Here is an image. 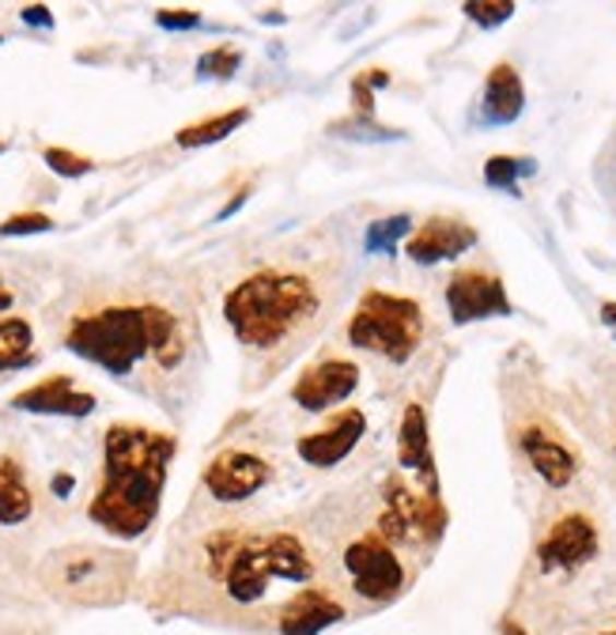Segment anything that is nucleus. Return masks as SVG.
Returning a JSON list of instances; mask_svg holds the SVG:
<instances>
[{
	"instance_id": "9",
	"label": "nucleus",
	"mask_w": 616,
	"mask_h": 635,
	"mask_svg": "<svg viewBox=\"0 0 616 635\" xmlns=\"http://www.w3.org/2000/svg\"><path fill=\"white\" fill-rule=\"evenodd\" d=\"M602 549V533H597V522L587 515V510H564L553 526L545 530V538L537 541V564L545 575L553 572H579Z\"/></svg>"
},
{
	"instance_id": "12",
	"label": "nucleus",
	"mask_w": 616,
	"mask_h": 635,
	"mask_svg": "<svg viewBox=\"0 0 616 635\" xmlns=\"http://www.w3.org/2000/svg\"><path fill=\"white\" fill-rule=\"evenodd\" d=\"M447 310L454 326H470V321L484 318H507L511 315L507 284L491 269H458L447 280Z\"/></svg>"
},
{
	"instance_id": "16",
	"label": "nucleus",
	"mask_w": 616,
	"mask_h": 635,
	"mask_svg": "<svg viewBox=\"0 0 616 635\" xmlns=\"http://www.w3.org/2000/svg\"><path fill=\"white\" fill-rule=\"evenodd\" d=\"M398 461L405 473H413L416 489L431 492V496H442L439 489V466H435V450H431V435H427V412L424 405H408L401 412V427H398Z\"/></svg>"
},
{
	"instance_id": "30",
	"label": "nucleus",
	"mask_w": 616,
	"mask_h": 635,
	"mask_svg": "<svg viewBox=\"0 0 616 635\" xmlns=\"http://www.w3.org/2000/svg\"><path fill=\"white\" fill-rule=\"evenodd\" d=\"M250 193H253V186H250V181H246V186L238 189V193L232 197V201H227L224 209H220V220H227V216H232V212H238V209H242V204H246V197H250Z\"/></svg>"
},
{
	"instance_id": "10",
	"label": "nucleus",
	"mask_w": 616,
	"mask_h": 635,
	"mask_svg": "<svg viewBox=\"0 0 616 635\" xmlns=\"http://www.w3.org/2000/svg\"><path fill=\"white\" fill-rule=\"evenodd\" d=\"M359 386V363L356 360H344V356H318L310 360L307 367L299 371L292 386V401L303 412H330L333 405L348 401Z\"/></svg>"
},
{
	"instance_id": "25",
	"label": "nucleus",
	"mask_w": 616,
	"mask_h": 635,
	"mask_svg": "<svg viewBox=\"0 0 616 635\" xmlns=\"http://www.w3.org/2000/svg\"><path fill=\"white\" fill-rule=\"evenodd\" d=\"M43 160L49 163V170H57L61 178H80L95 167L87 155H76V152H69V148H46Z\"/></svg>"
},
{
	"instance_id": "28",
	"label": "nucleus",
	"mask_w": 616,
	"mask_h": 635,
	"mask_svg": "<svg viewBox=\"0 0 616 635\" xmlns=\"http://www.w3.org/2000/svg\"><path fill=\"white\" fill-rule=\"evenodd\" d=\"M352 103H356V110L364 114V118L375 114V84L367 80V72H359V77L352 80Z\"/></svg>"
},
{
	"instance_id": "20",
	"label": "nucleus",
	"mask_w": 616,
	"mask_h": 635,
	"mask_svg": "<svg viewBox=\"0 0 616 635\" xmlns=\"http://www.w3.org/2000/svg\"><path fill=\"white\" fill-rule=\"evenodd\" d=\"M35 363V329L27 318H0V375Z\"/></svg>"
},
{
	"instance_id": "27",
	"label": "nucleus",
	"mask_w": 616,
	"mask_h": 635,
	"mask_svg": "<svg viewBox=\"0 0 616 635\" xmlns=\"http://www.w3.org/2000/svg\"><path fill=\"white\" fill-rule=\"evenodd\" d=\"M54 220L46 212H15L0 224V235H38V231H49Z\"/></svg>"
},
{
	"instance_id": "4",
	"label": "nucleus",
	"mask_w": 616,
	"mask_h": 635,
	"mask_svg": "<svg viewBox=\"0 0 616 635\" xmlns=\"http://www.w3.org/2000/svg\"><path fill=\"white\" fill-rule=\"evenodd\" d=\"M204 564L235 605H258L276 583L307 587L318 572L307 541L292 530H220L204 541Z\"/></svg>"
},
{
	"instance_id": "15",
	"label": "nucleus",
	"mask_w": 616,
	"mask_h": 635,
	"mask_svg": "<svg viewBox=\"0 0 616 635\" xmlns=\"http://www.w3.org/2000/svg\"><path fill=\"white\" fill-rule=\"evenodd\" d=\"M348 616V605L330 587H303L299 593L276 609V632L281 635H318Z\"/></svg>"
},
{
	"instance_id": "34",
	"label": "nucleus",
	"mask_w": 616,
	"mask_h": 635,
	"mask_svg": "<svg viewBox=\"0 0 616 635\" xmlns=\"http://www.w3.org/2000/svg\"><path fill=\"white\" fill-rule=\"evenodd\" d=\"M602 321L616 329V303H602Z\"/></svg>"
},
{
	"instance_id": "26",
	"label": "nucleus",
	"mask_w": 616,
	"mask_h": 635,
	"mask_svg": "<svg viewBox=\"0 0 616 635\" xmlns=\"http://www.w3.org/2000/svg\"><path fill=\"white\" fill-rule=\"evenodd\" d=\"M238 61H242V54L232 46H220V49H209V54L197 61V72L201 77H216V80H227L232 72L238 69Z\"/></svg>"
},
{
	"instance_id": "2",
	"label": "nucleus",
	"mask_w": 616,
	"mask_h": 635,
	"mask_svg": "<svg viewBox=\"0 0 616 635\" xmlns=\"http://www.w3.org/2000/svg\"><path fill=\"white\" fill-rule=\"evenodd\" d=\"M336 284L325 261L315 266H269L246 272L224 295V321L250 356H273L276 367L295 356L325 326Z\"/></svg>"
},
{
	"instance_id": "6",
	"label": "nucleus",
	"mask_w": 616,
	"mask_h": 635,
	"mask_svg": "<svg viewBox=\"0 0 616 635\" xmlns=\"http://www.w3.org/2000/svg\"><path fill=\"white\" fill-rule=\"evenodd\" d=\"M375 530L398 549L401 544L431 549V544L442 541V530H447V503H442V496L413 489L405 473H390L382 484V510Z\"/></svg>"
},
{
	"instance_id": "31",
	"label": "nucleus",
	"mask_w": 616,
	"mask_h": 635,
	"mask_svg": "<svg viewBox=\"0 0 616 635\" xmlns=\"http://www.w3.org/2000/svg\"><path fill=\"white\" fill-rule=\"evenodd\" d=\"M23 20L35 23V27H49L54 15H49V8H23Z\"/></svg>"
},
{
	"instance_id": "21",
	"label": "nucleus",
	"mask_w": 616,
	"mask_h": 635,
	"mask_svg": "<svg viewBox=\"0 0 616 635\" xmlns=\"http://www.w3.org/2000/svg\"><path fill=\"white\" fill-rule=\"evenodd\" d=\"M250 121V106H235V110H224L216 118H204V121H193V126L178 129L175 140L182 148H204V144H216V140H227L235 129H242Z\"/></svg>"
},
{
	"instance_id": "33",
	"label": "nucleus",
	"mask_w": 616,
	"mask_h": 635,
	"mask_svg": "<svg viewBox=\"0 0 616 635\" xmlns=\"http://www.w3.org/2000/svg\"><path fill=\"white\" fill-rule=\"evenodd\" d=\"M12 303H15V292L4 284V280H0V315H4V310H12Z\"/></svg>"
},
{
	"instance_id": "29",
	"label": "nucleus",
	"mask_w": 616,
	"mask_h": 635,
	"mask_svg": "<svg viewBox=\"0 0 616 635\" xmlns=\"http://www.w3.org/2000/svg\"><path fill=\"white\" fill-rule=\"evenodd\" d=\"M155 20H159V27H167V31H190L201 23V15L182 12V8H163V12H155Z\"/></svg>"
},
{
	"instance_id": "18",
	"label": "nucleus",
	"mask_w": 616,
	"mask_h": 635,
	"mask_svg": "<svg viewBox=\"0 0 616 635\" xmlns=\"http://www.w3.org/2000/svg\"><path fill=\"white\" fill-rule=\"evenodd\" d=\"M525 110V87L522 77L511 61L491 64L484 77V95H481V121L484 126H511Z\"/></svg>"
},
{
	"instance_id": "22",
	"label": "nucleus",
	"mask_w": 616,
	"mask_h": 635,
	"mask_svg": "<svg viewBox=\"0 0 616 635\" xmlns=\"http://www.w3.org/2000/svg\"><path fill=\"white\" fill-rule=\"evenodd\" d=\"M537 170L533 160H519V155H491L484 163V181L491 189H504V193H514L519 197V178H530Z\"/></svg>"
},
{
	"instance_id": "38",
	"label": "nucleus",
	"mask_w": 616,
	"mask_h": 635,
	"mask_svg": "<svg viewBox=\"0 0 616 635\" xmlns=\"http://www.w3.org/2000/svg\"><path fill=\"white\" fill-rule=\"evenodd\" d=\"M0 152H4V140H0Z\"/></svg>"
},
{
	"instance_id": "36",
	"label": "nucleus",
	"mask_w": 616,
	"mask_h": 635,
	"mask_svg": "<svg viewBox=\"0 0 616 635\" xmlns=\"http://www.w3.org/2000/svg\"><path fill=\"white\" fill-rule=\"evenodd\" d=\"M613 458H616V435H613Z\"/></svg>"
},
{
	"instance_id": "7",
	"label": "nucleus",
	"mask_w": 616,
	"mask_h": 635,
	"mask_svg": "<svg viewBox=\"0 0 616 635\" xmlns=\"http://www.w3.org/2000/svg\"><path fill=\"white\" fill-rule=\"evenodd\" d=\"M344 579L356 598H364L367 605H382V601H393L401 590L408 587V572L405 560H401L398 544H390L379 530L359 533L356 541H348L341 556Z\"/></svg>"
},
{
	"instance_id": "11",
	"label": "nucleus",
	"mask_w": 616,
	"mask_h": 635,
	"mask_svg": "<svg viewBox=\"0 0 616 635\" xmlns=\"http://www.w3.org/2000/svg\"><path fill=\"white\" fill-rule=\"evenodd\" d=\"M273 481V466L261 454L227 447L204 466L201 484L216 503H246Z\"/></svg>"
},
{
	"instance_id": "1",
	"label": "nucleus",
	"mask_w": 616,
	"mask_h": 635,
	"mask_svg": "<svg viewBox=\"0 0 616 635\" xmlns=\"http://www.w3.org/2000/svg\"><path fill=\"white\" fill-rule=\"evenodd\" d=\"M64 349L129 386L163 383L193 356V329L155 299H118L76 310L64 326Z\"/></svg>"
},
{
	"instance_id": "32",
	"label": "nucleus",
	"mask_w": 616,
	"mask_h": 635,
	"mask_svg": "<svg viewBox=\"0 0 616 635\" xmlns=\"http://www.w3.org/2000/svg\"><path fill=\"white\" fill-rule=\"evenodd\" d=\"M72 484H76V481H72L69 473L54 477V492H57V496H69V492H72Z\"/></svg>"
},
{
	"instance_id": "3",
	"label": "nucleus",
	"mask_w": 616,
	"mask_h": 635,
	"mask_svg": "<svg viewBox=\"0 0 616 635\" xmlns=\"http://www.w3.org/2000/svg\"><path fill=\"white\" fill-rule=\"evenodd\" d=\"M175 435L141 424H110L103 439V473L92 496V522L110 538L133 541L159 515L167 469L175 461Z\"/></svg>"
},
{
	"instance_id": "14",
	"label": "nucleus",
	"mask_w": 616,
	"mask_h": 635,
	"mask_svg": "<svg viewBox=\"0 0 616 635\" xmlns=\"http://www.w3.org/2000/svg\"><path fill=\"white\" fill-rule=\"evenodd\" d=\"M476 246V227L465 224L462 216H427L420 227L408 235L405 254L416 266H439L470 254Z\"/></svg>"
},
{
	"instance_id": "17",
	"label": "nucleus",
	"mask_w": 616,
	"mask_h": 635,
	"mask_svg": "<svg viewBox=\"0 0 616 635\" xmlns=\"http://www.w3.org/2000/svg\"><path fill=\"white\" fill-rule=\"evenodd\" d=\"M12 409L38 412V416H87V412H95V393L76 390V378L69 375H49L31 390L15 393Z\"/></svg>"
},
{
	"instance_id": "8",
	"label": "nucleus",
	"mask_w": 616,
	"mask_h": 635,
	"mask_svg": "<svg viewBox=\"0 0 616 635\" xmlns=\"http://www.w3.org/2000/svg\"><path fill=\"white\" fill-rule=\"evenodd\" d=\"M514 447L545 489H568L579 477V450L548 416H522L514 424Z\"/></svg>"
},
{
	"instance_id": "5",
	"label": "nucleus",
	"mask_w": 616,
	"mask_h": 635,
	"mask_svg": "<svg viewBox=\"0 0 616 635\" xmlns=\"http://www.w3.org/2000/svg\"><path fill=\"white\" fill-rule=\"evenodd\" d=\"M344 337L352 349L371 352L386 363H408L427 337L424 303L390 287H367L344 321Z\"/></svg>"
},
{
	"instance_id": "19",
	"label": "nucleus",
	"mask_w": 616,
	"mask_h": 635,
	"mask_svg": "<svg viewBox=\"0 0 616 635\" xmlns=\"http://www.w3.org/2000/svg\"><path fill=\"white\" fill-rule=\"evenodd\" d=\"M35 510V496L12 454H0V526H20Z\"/></svg>"
},
{
	"instance_id": "24",
	"label": "nucleus",
	"mask_w": 616,
	"mask_h": 635,
	"mask_svg": "<svg viewBox=\"0 0 616 635\" xmlns=\"http://www.w3.org/2000/svg\"><path fill=\"white\" fill-rule=\"evenodd\" d=\"M465 15L473 23H481V27H499V23H507L514 15V4L511 0H470Z\"/></svg>"
},
{
	"instance_id": "13",
	"label": "nucleus",
	"mask_w": 616,
	"mask_h": 635,
	"mask_svg": "<svg viewBox=\"0 0 616 635\" xmlns=\"http://www.w3.org/2000/svg\"><path fill=\"white\" fill-rule=\"evenodd\" d=\"M364 435H367L364 409H341V412H330L318 432L303 435V439L295 443V454H299L310 469H333L359 447Z\"/></svg>"
},
{
	"instance_id": "35",
	"label": "nucleus",
	"mask_w": 616,
	"mask_h": 635,
	"mask_svg": "<svg viewBox=\"0 0 616 635\" xmlns=\"http://www.w3.org/2000/svg\"><path fill=\"white\" fill-rule=\"evenodd\" d=\"M499 632H504V635H530L519 621H504V624H499Z\"/></svg>"
},
{
	"instance_id": "23",
	"label": "nucleus",
	"mask_w": 616,
	"mask_h": 635,
	"mask_svg": "<svg viewBox=\"0 0 616 635\" xmlns=\"http://www.w3.org/2000/svg\"><path fill=\"white\" fill-rule=\"evenodd\" d=\"M413 231V216H390V220H379V224L367 227V254H386L390 258L398 238H405Z\"/></svg>"
},
{
	"instance_id": "37",
	"label": "nucleus",
	"mask_w": 616,
	"mask_h": 635,
	"mask_svg": "<svg viewBox=\"0 0 616 635\" xmlns=\"http://www.w3.org/2000/svg\"><path fill=\"white\" fill-rule=\"evenodd\" d=\"M602 635H616V628H609V632H602Z\"/></svg>"
}]
</instances>
